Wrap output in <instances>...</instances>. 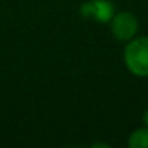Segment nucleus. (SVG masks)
Segmentation results:
<instances>
[{"label": "nucleus", "mask_w": 148, "mask_h": 148, "mask_svg": "<svg viewBox=\"0 0 148 148\" xmlns=\"http://www.w3.org/2000/svg\"><path fill=\"white\" fill-rule=\"evenodd\" d=\"M123 64L126 70L135 77H148V36L136 35L131 41L125 42Z\"/></svg>", "instance_id": "f257e3e1"}, {"label": "nucleus", "mask_w": 148, "mask_h": 148, "mask_svg": "<svg viewBox=\"0 0 148 148\" xmlns=\"http://www.w3.org/2000/svg\"><path fill=\"white\" fill-rule=\"evenodd\" d=\"M110 26V34L115 39L121 42H128L132 38L138 35L139 31V22L138 18L128 10L116 12L112 21L109 22Z\"/></svg>", "instance_id": "f03ea898"}, {"label": "nucleus", "mask_w": 148, "mask_h": 148, "mask_svg": "<svg viewBox=\"0 0 148 148\" xmlns=\"http://www.w3.org/2000/svg\"><path fill=\"white\" fill-rule=\"evenodd\" d=\"M115 13V5L110 0H89L80 6V15L97 23H109Z\"/></svg>", "instance_id": "7ed1b4c3"}, {"label": "nucleus", "mask_w": 148, "mask_h": 148, "mask_svg": "<svg viewBox=\"0 0 148 148\" xmlns=\"http://www.w3.org/2000/svg\"><path fill=\"white\" fill-rule=\"evenodd\" d=\"M128 147L129 148H148V126L142 125L132 131L128 136Z\"/></svg>", "instance_id": "20e7f679"}, {"label": "nucleus", "mask_w": 148, "mask_h": 148, "mask_svg": "<svg viewBox=\"0 0 148 148\" xmlns=\"http://www.w3.org/2000/svg\"><path fill=\"white\" fill-rule=\"evenodd\" d=\"M142 125H145V126H148V108L144 110V113H142Z\"/></svg>", "instance_id": "39448f33"}, {"label": "nucleus", "mask_w": 148, "mask_h": 148, "mask_svg": "<svg viewBox=\"0 0 148 148\" xmlns=\"http://www.w3.org/2000/svg\"><path fill=\"white\" fill-rule=\"evenodd\" d=\"M92 147H105V148H109L110 145L109 144H105V142H99V144H93Z\"/></svg>", "instance_id": "423d86ee"}]
</instances>
